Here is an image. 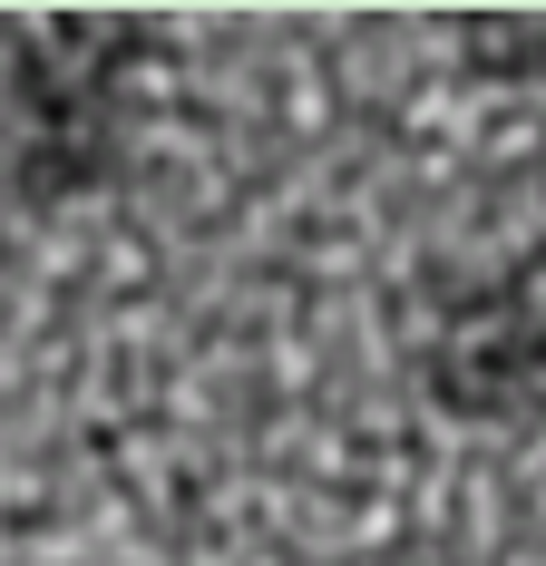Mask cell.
I'll return each instance as SVG.
<instances>
[{
  "label": "cell",
  "instance_id": "cell-2",
  "mask_svg": "<svg viewBox=\"0 0 546 566\" xmlns=\"http://www.w3.org/2000/svg\"><path fill=\"white\" fill-rule=\"evenodd\" d=\"M420 381L449 420H527L546 410V283L507 274L479 283L439 313V333L420 342Z\"/></svg>",
  "mask_w": 546,
  "mask_h": 566
},
{
  "label": "cell",
  "instance_id": "cell-1",
  "mask_svg": "<svg viewBox=\"0 0 546 566\" xmlns=\"http://www.w3.org/2000/svg\"><path fill=\"white\" fill-rule=\"evenodd\" d=\"M137 20H40L0 59V186L20 206H69L127 157V78Z\"/></svg>",
  "mask_w": 546,
  "mask_h": 566
}]
</instances>
